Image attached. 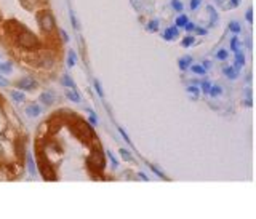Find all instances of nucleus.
<instances>
[{
  "label": "nucleus",
  "instance_id": "4468645a",
  "mask_svg": "<svg viewBox=\"0 0 256 219\" xmlns=\"http://www.w3.org/2000/svg\"><path fill=\"white\" fill-rule=\"evenodd\" d=\"M224 75L229 77V78H235L237 72H235V69H232V67H224Z\"/></svg>",
  "mask_w": 256,
  "mask_h": 219
},
{
  "label": "nucleus",
  "instance_id": "9d476101",
  "mask_svg": "<svg viewBox=\"0 0 256 219\" xmlns=\"http://www.w3.org/2000/svg\"><path fill=\"white\" fill-rule=\"evenodd\" d=\"M243 63H245V56L237 50L235 51V69H240L242 66H243Z\"/></svg>",
  "mask_w": 256,
  "mask_h": 219
},
{
  "label": "nucleus",
  "instance_id": "dca6fc26",
  "mask_svg": "<svg viewBox=\"0 0 256 219\" xmlns=\"http://www.w3.org/2000/svg\"><path fill=\"white\" fill-rule=\"evenodd\" d=\"M61 82H63V85H64V86H69V88H74V82L71 80V77H69V75H64V77H63V80H61Z\"/></svg>",
  "mask_w": 256,
  "mask_h": 219
},
{
  "label": "nucleus",
  "instance_id": "9b49d317",
  "mask_svg": "<svg viewBox=\"0 0 256 219\" xmlns=\"http://www.w3.org/2000/svg\"><path fill=\"white\" fill-rule=\"evenodd\" d=\"M190 63H192V58H190V56L181 58V59H179V67H181V69H187Z\"/></svg>",
  "mask_w": 256,
  "mask_h": 219
},
{
  "label": "nucleus",
  "instance_id": "58836bf2",
  "mask_svg": "<svg viewBox=\"0 0 256 219\" xmlns=\"http://www.w3.org/2000/svg\"><path fill=\"white\" fill-rule=\"evenodd\" d=\"M8 85V82H7V78H3L2 75H0V86H7Z\"/></svg>",
  "mask_w": 256,
  "mask_h": 219
},
{
  "label": "nucleus",
  "instance_id": "a19ab883",
  "mask_svg": "<svg viewBox=\"0 0 256 219\" xmlns=\"http://www.w3.org/2000/svg\"><path fill=\"white\" fill-rule=\"evenodd\" d=\"M139 178H141L143 181H147V178H146V174H143V173H139Z\"/></svg>",
  "mask_w": 256,
  "mask_h": 219
},
{
  "label": "nucleus",
  "instance_id": "5701e85b",
  "mask_svg": "<svg viewBox=\"0 0 256 219\" xmlns=\"http://www.w3.org/2000/svg\"><path fill=\"white\" fill-rule=\"evenodd\" d=\"M192 72H195V74H205V67L203 66H192Z\"/></svg>",
  "mask_w": 256,
  "mask_h": 219
},
{
  "label": "nucleus",
  "instance_id": "a878e982",
  "mask_svg": "<svg viewBox=\"0 0 256 219\" xmlns=\"http://www.w3.org/2000/svg\"><path fill=\"white\" fill-rule=\"evenodd\" d=\"M192 43H194V39H192V37H186V39L183 40V45H184V46H190Z\"/></svg>",
  "mask_w": 256,
  "mask_h": 219
},
{
  "label": "nucleus",
  "instance_id": "e433bc0d",
  "mask_svg": "<svg viewBox=\"0 0 256 219\" xmlns=\"http://www.w3.org/2000/svg\"><path fill=\"white\" fill-rule=\"evenodd\" d=\"M107 153H109V158H110V162H112V165H114V166H117L119 163H117V160H115V157H114L110 152H107Z\"/></svg>",
  "mask_w": 256,
  "mask_h": 219
},
{
  "label": "nucleus",
  "instance_id": "f03ea898",
  "mask_svg": "<svg viewBox=\"0 0 256 219\" xmlns=\"http://www.w3.org/2000/svg\"><path fill=\"white\" fill-rule=\"evenodd\" d=\"M39 21H40V27H42V31H43V32H51L54 29V18H53L51 13H48V11L42 13L40 18H39Z\"/></svg>",
  "mask_w": 256,
  "mask_h": 219
},
{
  "label": "nucleus",
  "instance_id": "cd10ccee",
  "mask_svg": "<svg viewBox=\"0 0 256 219\" xmlns=\"http://www.w3.org/2000/svg\"><path fill=\"white\" fill-rule=\"evenodd\" d=\"M187 91L190 93V95H194V98L199 95V90H197V86H189V88H187Z\"/></svg>",
  "mask_w": 256,
  "mask_h": 219
},
{
  "label": "nucleus",
  "instance_id": "39448f33",
  "mask_svg": "<svg viewBox=\"0 0 256 219\" xmlns=\"http://www.w3.org/2000/svg\"><path fill=\"white\" fill-rule=\"evenodd\" d=\"M77 136L78 138H80V139H88V138H90L91 136V127H88V125L87 123H78V127H77Z\"/></svg>",
  "mask_w": 256,
  "mask_h": 219
},
{
  "label": "nucleus",
  "instance_id": "412c9836",
  "mask_svg": "<svg viewBox=\"0 0 256 219\" xmlns=\"http://www.w3.org/2000/svg\"><path fill=\"white\" fill-rule=\"evenodd\" d=\"M171 7H173L176 11H181V10H183V3H181L179 0H173V2H171Z\"/></svg>",
  "mask_w": 256,
  "mask_h": 219
},
{
  "label": "nucleus",
  "instance_id": "2f4dec72",
  "mask_svg": "<svg viewBox=\"0 0 256 219\" xmlns=\"http://www.w3.org/2000/svg\"><path fill=\"white\" fill-rule=\"evenodd\" d=\"M151 170H152V171H154V173H155L157 176H160V178H165V174L162 173V171H159V170H157L155 166H151Z\"/></svg>",
  "mask_w": 256,
  "mask_h": 219
},
{
  "label": "nucleus",
  "instance_id": "ea45409f",
  "mask_svg": "<svg viewBox=\"0 0 256 219\" xmlns=\"http://www.w3.org/2000/svg\"><path fill=\"white\" fill-rule=\"evenodd\" d=\"M61 35H63V39H64V42H67L69 40V37H67V34L64 31H61Z\"/></svg>",
  "mask_w": 256,
  "mask_h": 219
},
{
  "label": "nucleus",
  "instance_id": "473e14b6",
  "mask_svg": "<svg viewBox=\"0 0 256 219\" xmlns=\"http://www.w3.org/2000/svg\"><path fill=\"white\" fill-rule=\"evenodd\" d=\"M237 46H239V40H237V37H234V39H232V48H234V51L239 50Z\"/></svg>",
  "mask_w": 256,
  "mask_h": 219
},
{
  "label": "nucleus",
  "instance_id": "aec40b11",
  "mask_svg": "<svg viewBox=\"0 0 256 219\" xmlns=\"http://www.w3.org/2000/svg\"><path fill=\"white\" fill-rule=\"evenodd\" d=\"M186 24H187V18H186V16H179L178 19H176V26H178V27H179V26L184 27Z\"/></svg>",
  "mask_w": 256,
  "mask_h": 219
},
{
  "label": "nucleus",
  "instance_id": "ddd939ff",
  "mask_svg": "<svg viewBox=\"0 0 256 219\" xmlns=\"http://www.w3.org/2000/svg\"><path fill=\"white\" fill-rule=\"evenodd\" d=\"M66 95H67V98H69V99H71V101H74V102H78V101H80V96H78L75 91H72V90H67V93H66Z\"/></svg>",
  "mask_w": 256,
  "mask_h": 219
},
{
  "label": "nucleus",
  "instance_id": "bb28decb",
  "mask_svg": "<svg viewBox=\"0 0 256 219\" xmlns=\"http://www.w3.org/2000/svg\"><path fill=\"white\" fill-rule=\"evenodd\" d=\"M229 27H231V29L234 31V32H239V31H240V26H239V22H235V21H234V22H231V24H229Z\"/></svg>",
  "mask_w": 256,
  "mask_h": 219
},
{
  "label": "nucleus",
  "instance_id": "6e6552de",
  "mask_svg": "<svg viewBox=\"0 0 256 219\" xmlns=\"http://www.w3.org/2000/svg\"><path fill=\"white\" fill-rule=\"evenodd\" d=\"M42 112V109L39 106H35V104H32V106H27L26 107V114L27 115H31V117H37V115H39Z\"/></svg>",
  "mask_w": 256,
  "mask_h": 219
},
{
  "label": "nucleus",
  "instance_id": "f3484780",
  "mask_svg": "<svg viewBox=\"0 0 256 219\" xmlns=\"http://www.w3.org/2000/svg\"><path fill=\"white\" fill-rule=\"evenodd\" d=\"M210 93L211 96H218V95H221V86H218V85H215V86H210Z\"/></svg>",
  "mask_w": 256,
  "mask_h": 219
},
{
  "label": "nucleus",
  "instance_id": "72a5a7b5",
  "mask_svg": "<svg viewBox=\"0 0 256 219\" xmlns=\"http://www.w3.org/2000/svg\"><path fill=\"white\" fill-rule=\"evenodd\" d=\"M184 27H186V31H194L195 29V24H194V22H187Z\"/></svg>",
  "mask_w": 256,
  "mask_h": 219
},
{
  "label": "nucleus",
  "instance_id": "7c9ffc66",
  "mask_svg": "<svg viewBox=\"0 0 256 219\" xmlns=\"http://www.w3.org/2000/svg\"><path fill=\"white\" fill-rule=\"evenodd\" d=\"M199 5H200V0H190V8H192V10H195Z\"/></svg>",
  "mask_w": 256,
  "mask_h": 219
},
{
  "label": "nucleus",
  "instance_id": "6ab92c4d",
  "mask_svg": "<svg viewBox=\"0 0 256 219\" xmlns=\"http://www.w3.org/2000/svg\"><path fill=\"white\" fill-rule=\"evenodd\" d=\"M227 56H229V51H226V50H219L216 53V58L218 59H226Z\"/></svg>",
  "mask_w": 256,
  "mask_h": 219
},
{
  "label": "nucleus",
  "instance_id": "2eb2a0df",
  "mask_svg": "<svg viewBox=\"0 0 256 219\" xmlns=\"http://www.w3.org/2000/svg\"><path fill=\"white\" fill-rule=\"evenodd\" d=\"M27 168H29L31 176H34V174H35V166H34V162H32L31 155H27Z\"/></svg>",
  "mask_w": 256,
  "mask_h": 219
},
{
  "label": "nucleus",
  "instance_id": "f8f14e48",
  "mask_svg": "<svg viewBox=\"0 0 256 219\" xmlns=\"http://www.w3.org/2000/svg\"><path fill=\"white\" fill-rule=\"evenodd\" d=\"M11 98H13V99H15L16 102H22V101L26 99V96L22 95V93H19V91H13V93H11Z\"/></svg>",
  "mask_w": 256,
  "mask_h": 219
},
{
  "label": "nucleus",
  "instance_id": "c9c22d12",
  "mask_svg": "<svg viewBox=\"0 0 256 219\" xmlns=\"http://www.w3.org/2000/svg\"><path fill=\"white\" fill-rule=\"evenodd\" d=\"M119 131H120V134H122V136H123V139H125V141H127V142H130V138L127 136V133H125L122 128H119Z\"/></svg>",
  "mask_w": 256,
  "mask_h": 219
},
{
  "label": "nucleus",
  "instance_id": "4c0bfd02",
  "mask_svg": "<svg viewBox=\"0 0 256 219\" xmlns=\"http://www.w3.org/2000/svg\"><path fill=\"white\" fill-rule=\"evenodd\" d=\"M246 19H248L250 22L253 21V11H251V10H248V11H246Z\"/></svg>",
  "mask_w": 256,
  "mask_h": 219
},
{
  "label": "nucleus",
  "instance_id": "0eeeda50",
  "mask_svg": "<svg viewBox=\"0 0 256 219\" xmlns=\"http://www.w3.org/2000/svg\"><path fill=\"white\" fill-rule=\"evenodd\" d=\"M54 99H56V96L51 91H45V93H42V96H40V101L45 102V104H53Z\"/></svg>",
  "mask_w": 256,
  "mask_h": 219
},
{
  "label": "nucleus",
  "instance_id": "c85d7f7f",
  "mask_svg": "<svg viewBox=\"0 0 256 219\" xmlns=\"http://www.w3.org/2000/svg\"><path fill=\"white\" fill-rule=\"evenodd\" d=\"M208 11L211 13V24H215V21H216V13H215V10H213L211 7H208Z\"/></svg>",
  "mask_w": 256,
  "mask_h": 219
},
{
  "label": "nucleus",
  "instance_id": "f257e3e1",
  "mask_svg": "<svg viewBox=\"0 0 256 219\" xmlns=\"http://www.w3.org/2000/svg\"><path fill=\"white\" fill-rule=\"evenodd\" d=\"M16 42H18V45L26 48V50H32L39 45V40L35 39V35L31 34L29 31H24V29L16 35Z\"/></svg>",
  "mask_w": 256,
  "mask_h": 219
},
{
  "label": "nucleus",
  "instance_id": "f704fd0d",
  "mask_svg": "<svg viewBox=\"0 0 256 219\" xmlns=\"http://www.w3.org/2000/svg\"><path fill=\"white\" fill-rule=\"evenodd\" d=\"M95 86H96V91H98V95H99V96H102V90H101V85H99V82H95Z\"/></svg>",
  "mask_w": 256,
  "mask_h": 219
},
{
  "label": "nucleus",
  "instance_id": "b1692460",
  "mask_svg": "<svg viewBox=\"0 0 256 219\" xmlns=\"http://www.w3.org/2000/svg\"><path fill=\"white\" fill-rule=\"evenodd\" d=\"M11 66L10 64H0V72H10Z\"/></svg>",
  "mask_w": 256,
  "mask_h": 219
},
{
  "label": "nucleus",
  "instance_id": "393cba45",
  "mask_svg": "<svg viewBox=\"0 0 256 219\" xmlns=\"http://www.w3.org/2000/svg\"><path fill=\"white\" fill-rule=\"evenodd\" d=\"M120 153H122L123 160H131V155H130V152H128V150H125V149H122V150H120Z\"/></svg>",
  "mask_w": 256,
  "mask_h": 219
},
{
  "label": "nucleus",
  "instance_id": "a211bd4d",
  "mask_svg": "<svg viewBox=\"0 0 256 219\" xmlns=\"http://www.w3.org/2000/svg\"><path fill=\"white\" fill-rule=\"evenodd\" d=\"M74 64H75V53L74 51H69V59H67V66L72 67Z\"/></svg>",
  "mask_w": 256,
  "mask_h": 219
},
{
  "label": "nucleus",
  "instance_id": "4be33fe9",
  "mask_svg": "<svg viewBox=\"0 0 256 219\" xmlns=\"http://www.w3.org/2000/svg\"><path fill=\"white\" fill-rule=\"evenodd\" d=\"M147 29L149 31H157V29H159V22H157V21H151V22H149V26H147Z\"/></svg>",
  "mask_w": 256,
  "mask_h": 219
},
{
  "label": "nucleus",
  "instance_id": "423d86ee",
  "mask_svg": "<svg viewBox=\"0 0 256 219\" xmlns=\"http://www.w3.org/2000/svg\"><path fill=\"white\" fill-rule=\"evenodd\" d=\"M35 86H37V82L31 77H24L18 82V88H21V90H32Z\"/></svg>",
  "mask_w": 256,
  "mask_h": 219
},
{
  "label": "nucleus",
  "instance_id": "c756f323",
  "mask_svg": "<svg viewBox=\"0 0 256 219\" xmlns=\"http://www.w3.org/2000/svg\"><path fill=\"white\" fill-rule=\"evenodd\" d=\"M210 86H211V85H210L208 82H203V83H202V90H203L205 93H208V91H210Z\"/></svg>",
  "mask_w": 256,
  "mask_h": 219
},
{
  "label": "nucleus",
  "instance_id": "7ed1b4c3",
  "mask_svg": "<svg viewBox=\"0 0 256 219\" xmlns=\"http://www.w3.org/2000/svg\"><path fill=\"white\" fill-rule=\"evenodd\" d=\"M88 163H90V166H93L95 170H102L104 168V157H102L101 152L95 150L88 158Z\"/></svg>",
  "mask_w": 256,
  "mask_h": 219
},
{
  "label": "nucleus",
  "instance_id": "20e7f679",
  "mask_svg": "<svg viewBox=\"0 0 256 219\" xmlns=\"http://www.w3.org/2000/svg\"><path fill=\"white\" fill-rule=\"evenodd\" d=\"M39 170H40L42 176H43L46 181H53L54 179V173H53V170H51V166L48 165V163H45L43 160H39Z\"/></svg>",
  "mask_w": 256,
  "mask_h": 219
},
{
  "label": "nucleus",
  "instance_id": "1a4fd4ad",
  "mask_svg": "<svg viewBox=\"0 0 256 219\" xmlns=\"http://www.w3.org/2000/svg\"><path fill=\"white\" fill-rule=\"evenodd\" d=\"M178 34H179V29H178V27H171V29H166V31H165L163 37H165L166 40H171L173 37H176Z\"/></svg>",
  "mask_w": 256,
  "mask_h": 219
}]
</instances>
